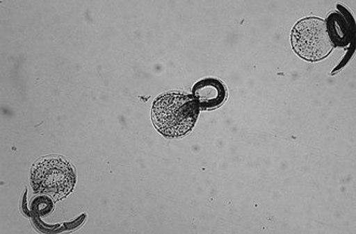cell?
Returning <instances> with one entry per match:
<instances>
[{"label": "cell", "mask_w": 356, "mask_h": 234, "mask_svg": "<svg viewBox=\"0 0 356 234\" xmlns=\"http://www.w3.org/2000/svg\"><path fill=\"white\" fill-rule=\"evenodd\" d=\"M351 25L353 26V24L350 23L349 19L340 13H332L328 17L326 29L336 46L344 47L349 44L353 35V28Z\"/></svg>", "instance_id": "cell-5"}, {"label": "cell", "mask_w": 356, "mask_h": 234, "mask_svg": "<svg viewBox=\"0 0 356 234\" xmlns=\"http://www.w3.org/2000/svg\"><path fill=\"white\" fill-rule=\"evenodd\" d=\"M75 172L70 163L60 158H46L37 163L31 173L35 192L60 200L75 186Z\"/></svg>", "instance_id": "cell-2"}, {"label": "cell", "mask_w": 356, "mask_h": 234, "mask_svg": "<svg viewBox=\"0 0 356 234\" xmlns=\"http://www.w3.org/2000/svg\"><path fill=\"white\" fill-rule=\"evenodd\" d=\"M154 124L166 137H181L195 126L199 109L193 97L183 93H166L154 101Z\"/></svg>", "instance_id": "cell-1"}, {"label": "cell", "mask_w": 356, "mask_h": 234, "mask_svg": "<svg viewBox=\"0 0 356 234\" xmlns=\"http://www.w3.org/2000/svg\"><path fill=\"white\" fill-rule=\"evenodd\" d=\"M197 104L204 109H214L224 104L227 90L224 83L214 78H207L195 83L193 89Z\"/></svg>", "instance_id": "cell-4"}, {"label": "cell", "mask_w": 356, "mask_h": 234, "mask_svg": "<svg viewBox=\"0 0 356 234\" xmlns=\"http://www.w3.org/2000/svg\"><path fill=\"white\" fill-rule=\"evenodd\" d=\"M291 42L296 53L308 60H322L332 49L325 22L316 17L302 19L295 26Z\"/></svg>", "instance_id": "cell-3"}]
</instances>
